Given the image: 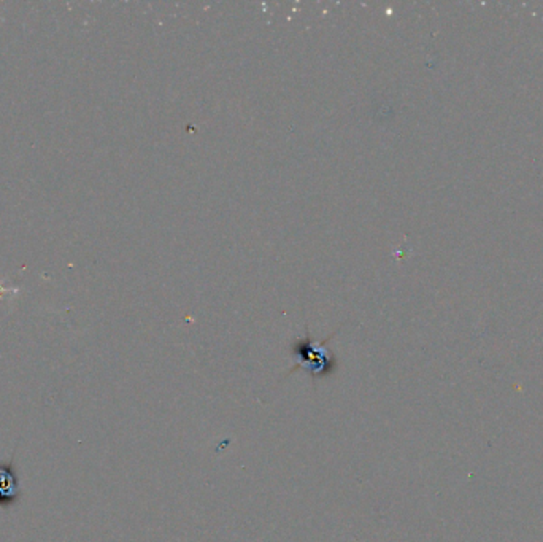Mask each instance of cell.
<instances>
[{
    "label": "cell",
    "mask_w": 543,
    "mask_h": 542,
    "mask_svg": "<svg viewBox=\"0 0 543 542\" xmlns=\"http://www.w3.org/2000/svg\"><path fill=\"white\" fill-rule=\"evenodd\" d=\"M292 353L296 359L292 371L302 368L313 377H324L326 374H331L336 366V359L326 348V342H312L310 336L296 342Z\"/></svg>",
    "instance_id": "6da1fadb"
},
{
    "label": "cell",
    "mask_w": 543,
    "mask_h": 542,
    "mask_svg": "<svg viewBox=\"0 0 543 542\" xmlns=\"http://www.w3.org/2000/svg\"><path fill=\"white\" fill-rule=\"evenodd\" d=\"M19 499H21V485L12 457L7 461H0V509L12 508Z\"/></svg>",
    "instance_id": "7a4b0ae2"
},
{
    "label": "cell",
    "mask_w": 543,
    "mask_h": 542,
    "mask_svg": "<svg viewBox=\"0 0 543 542\" xmlns=\"http://www.w3.org/2000/svg\"><path fill=\"white\" fill-rule=\"evenodd\" d=\"M12 291H18V290H12V288H7V286L0 285V299H2L5 295H8V293H12Z\"/></svg>",
    "instance_id": "3957f363"
}]
</instances>
